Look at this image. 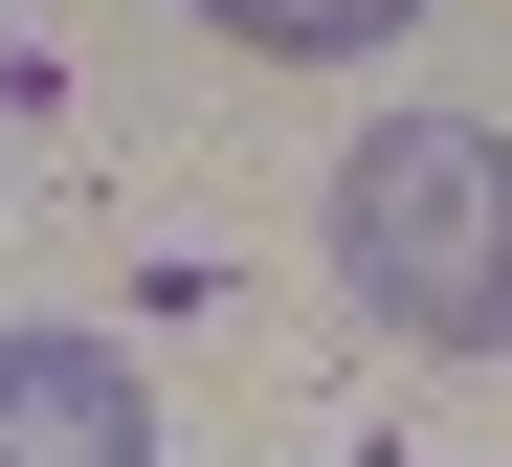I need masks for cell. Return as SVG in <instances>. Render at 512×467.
Returning <instances> with one entry per match:
<instances>
[{
	"label": "cell",
	"instance_id": "cell-1",
	"mask_svg": "<svg viewBox=\"0 0 512 467\" xmlns=\"http://www.w3.org/2000/svg\"><path fill=\"white\" fill-rule=\"evenodd\" d=\"M334 290H357L401 356H512V134L468 112H379L334 156Z\"/></svg>",
	"mask_w": 512,
	"mask_h": 467
},
{
	"label": "cell",
	"instance_id": "cell-2",
	"mask_svg": "<svg viewBox=\"0 0 512 467\" xmlns=\"http://www.w3.org/2000/svg\"><path fill=\"white\" fill-rule=\"evenodd\" d=\"M0 467H156V379L112 334H0Z\"/></svg>",
	"mask_w": 512,
	"mask_h": 467
},
{
	"label": "cell",
	"instance_id": "cell-3",
	"mask_svg": "<svg viewBox=\"0 0 512 467\" xmlns=\"http://www.w3.org/2000/svg\"><path fill=\"white\" fill-rule=\"evenodd\" d=\"M201 23L245 45V67H357V45H401L423 0H201Z\"/></svg>",
	"mask_w": 512,
	"mask_h": 467
}]
</instances>
